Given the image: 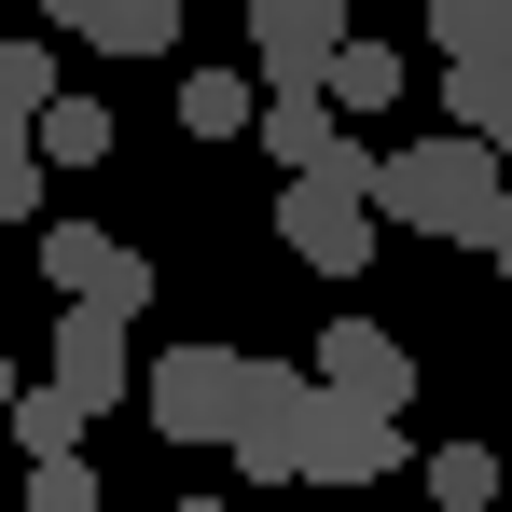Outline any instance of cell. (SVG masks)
<instances>
[{"instance_id":"cell-19","label":"cell","mask_w":512,"mask_h":512,"mask_svg":"<svg viewBox=\"0 0 512 512\" xmlns=\"http://www.w3.org/2000/svg\"><path fill=\"white\" fill-rule=\"evenodd\" d=\"M42 153H56V167H97V153H111V111H97V97H56V111H42Z\"/></svg>"},{"instance_id":"cell-17","label":"cell","mask_w":512,"mask_h":512,"mask_svg":"<svg viewBox=\"0 0 512 512\" xmlns=\"http://www.w3.org/2000/svg\"><path fill=\"white\" fill-rule=\"evenodd\" d=\"M56 42H0V111H14V125H42V111H56Z\"/></svg>"},{"instance_id":"cell-22","label":"cell","mask_w":512,"mask_h":512,"mask_svg":"<svg viewBox=\"0 0 512 512\" xmlns=\"http://www.w3.org/2000/svg\"><path fill=\"white\" fill-rule=\"evenodd\" d=\"M14 402H28V388H14V360H0V416H14Z\"/></svg>"},{"instance_id":"cell-12","label":"cell","mask_w":512,"mask_h":512,"mask_svg":"<svg viewBox=\"0 0 512 512\" xmlns=\"http://www.w3.org/2000/svg\"><path fill=\"white\" fill-rule=\"evenodd\" d=\"M443 111H457V139L512 153V56H471V70H443Z\"/></svg>"},{"instance_id":"cell-21","label":"cell","mask_w":512,"mask_h":512,"mask_svg":"<svg viewBox=\"0 0 512 512\" xmlns=\"http://www.w3.org/2000/svg\"><path fill=\"white\" fill-rule=\"evenodd\" d=\"M485 263H499V277H512V208H499V236H485Z\"/></svg>"},{"instance_id":"cell-9","label":"cell","mask_w":512,"mask_h":512,"mask_svg":"<svg viewBox=\"0 0 512 512\" xmlns=\"http://www.w3.org/2000/svg\"><path fill=\"white\" fill-rule=\"evenodd\" d=\"M402 471V416H360L319 388V429H305V485H388Z\"/></svg>"},{"instance_id":"cell-24","label":"cell","mask_w":512,"mask_h":512,"mask_svg":"<svg viewBox=\"0 0 512 512\" xmlns=\"http://www.w3.org/2000/svg\"><path fill=\"white\" fill-rule=\"evenodd\" d=\"M263 512H291V499H263Z\"/></svg>"},{"instance_id":"cell-1","label":"cell","mask_w":512,"mask_h":512,"mask_svg":"<svg viewBox=\"0 0 512 512\" xmlns=\"http://www.w3.org/2000/svg\"><path fill=\"white\" fill-rule=\"evenodd\" d=\"M512 208V167L485 153V139H402L388 167H374V222H402V236H457V250H485Z\"/></svg>"},{"instance_id":"cell-18","label":"cell","mask_w":512,"mask_h":512,"mask_svg":"<svg viewBox=\"0 0 512 512\" xmlns=\"http://www.w3.org/2000/svg\"><path fill=\"white\" fill-rule=\"evenodd\" d=\"M429 499H443V512H485V499H499V443H443V457H429Z\"/></svg>"},{"instance_id":"cell-7","label":"cell","mask_w":512,"mask_h":512,"mask_svg":"<svg viewBox=\"0 0 512 512\" xmlns=\"http://www.w3.org/2000/svg\"><path fill=\"white\" fill-rule=\"evenodd\" d=\"M277 250L305 263V277H360V263H374V194L291 180V194H277Z\"/></svg>"},{"instance_id":"cell-15","label":"cell","mask_w":512,"mask_h":512,"mask_svg":"<svg viewBox=\"0 0 512 512\" xmlns=\"http://www.w3.org/2000/svg\"><path fill=\"white\" fill-rule=\"evenodd\" d=\"M319 97H333V111H388V97H402V56H388V42H346L333 70H319Z\"/></svg>"},{"instance_id":"cell-10","label":"cell","mask_w":512,"mask_h":512,"mask_svg":"<svg viewBox=\"0 0 512 512\" xmlns=\"http://www.w3.org/2000/svg\"><path fill=\"white\" fill-rule=\"evenodd\" d=\"M139 374H153V360L125 346V319H97V305H70V319H56V388H84V402H125Z\"/></svg>"},{"instance_id":"cell-2","label":"cell","mask_w":512,"mask_h":512,"mask_svg":"<svg viewBox=\"0 0 512 512\" xmlns=\"http://www.w3.org/2000/svg\"><path fill=\"white\" fill-rule=\"evenodd\" d=\"M250 346H167L153 374H139V416L167 429V443H236L250 429Z\"/></svg>"},{"instance_id":"cell-16","label":"cell","mask_w":512,"mask_h":512,"mask_svg":"<svg viewBox=\"0 0 512 512\" xmlns=\"http://www.w3.org/2000/svg\"><path fill=\"white\" fill-rule=\"evenodd\" d=\"M42 167H56V153H42V125H14V111H0V222H42Z\"/></svg>"},{"instance_id":"cell-23","label":"cell","mask_w":512,"mask_h":512,"mask_svg":"<svg viewBox=\"0 0 512 512\" xmlns=\"http://www.w3.org/2000/svg\"><path fill=\"white\" fill-rule=\"evenodd\" d=\"M180 512H222V499H180Z\"/></svg>"},{"instance_id":"cell-6","label":"cell","mask_w":512,"mask_h":512,"mask_svg":"<svg viewBox=\"0 0 512 512\" xmlns=\"http://www.w3.org/2000/svg\"><path fill=\"white\" fill-rule=\"evenodd\" d=\"M263 153H277L291 180H333V194H374V167H388V153L346 139L333 97H263Z\"/></svg>"},{"instance_id":"cell-5","label":"cell","mask_w":512,"mask_h":512,"mask_svg":"<svg viewBox=\"0 0 512 512\" xmlns=\"http://www.w3.org/2000/svg\"><path fill=\"white\" fill-rule=\"evenodd\" d=\"M305 429H319V374H305V360H263L250 374V429H236V471H250V485H305Z\"/></svg>"},{"instance_id":"cell-20","label":"cell","mask_w":512,"mask_h":512,"mask_svg":"<svg viewBox=\"0 0 512 512\" xmlns=\"http://www.w3.org/2000/svg\"><path fill=\"white\" fill-rule=\"evenodd\" d=\"M14 499H28V512H111V499H97V471H84V457H56V471H28Z\"/></svg>"},{"instance_id":"cell-13","label":"cell","mask_w":512,"mask_h":512,"mask_svg":"<svg viewBox=\"0 0 512 512\" xmlns=\"http://www.w3.org/2000/svg\"><path fill=\"white\" fill-rule=\"evenodd\" d=\"M84 429H97V402H84V388H28V402H14V443H28V471L84 457Z\"/></svg>"},{"instance_id":"cell-4","label":"cell","mask_w":512,"mask_h":512,"mask_svg":"<svg viewBox=\"0 0 512 512\" xmlns=\"http://www.w3.org/2000/svg\"><path fill=\"white\" fill-rule=\"evenodd\" d=\"M42 277H56V305H97V319H139L153 305V263L125 236H97V222H42Z\"/></svg>"},{"instance_id":"cell-11","label":"cell","mask_w":512,"mask_h":512,"mask_svg":"<svg viewBox=\"0 0 512 512\" xmlns=\"http://www.w3.org/2000/svg\"><path fill=\"white\" fill-rule=\"evenodd\" d=\"M56 28L97 42V56H167V42H180V0H56Z\"/></svg>"},{"instance_id":"cell-8","label":"cell","mask_w":512,"mask_h":512,"mask_svg":"<svg viewBox=\"0 0 512 512\" xmlns=\"http://www.w3.org/2000/svg\"><path fill=\"white\" fill-rule=\"evenodd\" d=\"M305 374H319L333 402H360V416H402V402H416V360H402V333H388V319H333Z\"/></svg>"},{"instance_id":"cell-3","label":"cell","mask_w":512,"mask_h":512,"mask_svg":"<svg viewBox=\"0 0 512 512\" xmlns=\"http://www.w3.org/2000/svg\"><path fill=\"white\" fill-rule=\"evenodd\" d=\"M346 42V0H250V56H263V97H319V70H333Z\"/></svg>"},{"instance_id":"cell-14","label":"cell","mask_w":512,"mask_h":512,"mask_svg":"<svg viewBox=\"0 0 512 512\" xmlns=\"http://www.w3.org/2000/svg\"><path fill=\"white\" fill-rule=\"evenodd\" d=\"M236 125L263 139V84H236V70H194L180 84V139H236Z\"/></svg>"}]
</instances>
